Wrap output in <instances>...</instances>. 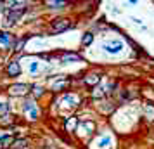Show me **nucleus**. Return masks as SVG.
Returning <instances> with one entry per match:
<instances>
[{"mask_svg": "<svg viewBox=\"0 0 154 149\" xmlns=\"http://www.w3.org/2000/svg\"><path fill=\"white\" fill-rule=\"evenodd\" d=\"M69 28V23L66 21V19H56V21L52 23V29H54V33H63L64 29Z\"/></svg>", "mask_w": 154, "mask_h": 149, "instance_id": "nucleus-1", "label": "nucleus"}, {"mask_svg": "<svg viewBox=\"0 0 154 149\" xmlns=\"http://www.w3.org/2000/svg\"><path fill=\"white\" fill-rule=\"evenodd\" d=\"M104 49H106V52L116 54V52H119V50L123 49V43L118 42V40H114V42H107V43H104Z\"/></svg>", "mask_w": 154, "mask_h": 149, "instance_id": "nucleus-2", "label": "nucleus"}, {"mask_svg": "<svg viewBox=\"0 0 154 149\" xmlns=\"http://www.w3.org/2000/svg\"><path fill=\"white\" fill-rule=\"evenodd\" d=\"M28 88H29V87L26 85V83H14V85L11 87L9 90H11V94H12V95H23V94L28 92Z\"/></svg>", "mask_w": 154, "mask_h": 149, "instance_id": "nucleus-3", "label": "nucleus"}, {"mask_svg": "<svg viewBox=\"0 0 154 149\" xmlns=\"http://www.w3.org/2000/svg\"><path fill=\"white\" fill-rule=\"evenodd\" d=\"M24 111L31 116V120H35L36 116H38V111H36V106H35L33 101H26V102H24Z\"/></svg>", "mask_w": 154, "mask_h": 149, "instance_id": "nucleus-4", "label": "nucleus"}, {"mask_svg": "<svg viewBox=\"0 0 154 149\" xmlns=\"http://www.w3.org/2000/svg\"><path fill=\"white\" fill-rule=\"evenodd\" d=\"M23 12H24V11H11L7 14V24H14V23L23 16Z\"/></svg>", "mask_w": 154, "mask_h": 149, "instance_id": "nucleus-5", "label": "nucleus"}, {"mask_svg": "<svg viewBox=\"0 0 154 149\" xmlns=\"http://www.w3.org/2000/svg\"><path fill=\"white\" fill-rule=\"evenodd\" d=\"M7 73L11 75V76H17L19 73H21V68H19V63H16V61H12V63L7 66Z\"/></svg>", "mask_w": 154, "mask_h": 149, "instance_id": "nucleus-6", "label": "nucleus"}, {"mask_svg": "<svg viewBox=\"0 0 154 149\" xmlns=\"http://www.w3.org/2000/svg\"><path fill=\"white\" fill-rule=\"evenodd\" d=\"M63 61H66V63H78L80 61V56L78 54H64Z\"/></svg>", "mask_w": 154, "mask_h": 149, "instance_id": "nucleus-7", "label": "nucleus"}, {"mask_svg": "<svg viewBox=\"0 0 154 149\" xmlns=\"http://www.w3.org/2000/svg\"><path fill=\"white\" fill-rule=\"evenodd\" d=\"M9 42H11V36H9V33H5V31H0V45H9Z\"/></svg>", "mask_w": 154, "mask_h": 149, "instance_id": "nucleus-8", "label": "nucleus"}, {"mask_svg": "<svg viewBox=\"0 0 154 149\" xmlns=\"http://www.w3.org/2000/svg\"><path fill=\"white\" fill-rule=\"evenodd\" d=\"M85 82H87L88 85H95V83H99V76L97 75H90V76L85 78Z\"/></svg>", "mask_w": 154, "mask_h": 149, "instance_id": "nucleus-9", "label": "nucleus"}, {"mask_svg": "<svg viewBox=\"0 0 154 149\" xmlns=\"http://www.w3.org/2000/svg\"><path fill=\"white\" fill-rule=\"evenodd\" d=\"M92 38H94V35H92V33H85L83 38H82V43H83V45H88V43L92 42Z\"/></svg>", "mask_w": 154, "mask_h": 149, "instance_id": "nucleus-10", "label": "nucleus"}, {"mask_svg": "<svg viewBox=\"0 0 154 149\" xmlns=\"http://www.w3.org/2000/svg\"><path fill=\"white\" fill-rule=\"evenodd\" d=\"M11 144H14V137L7 135V137H4V139H2V146H11Z\"/></svg>", "mask_w": 154, "mask_h": 149, "instance_id": "nucleus-11", "label": "nucleus"}, {"mask_svg": "<svg viewBox=\"0 0 154 149\" xmlns=\"http://www.w3.org/2000/svg\"><path fill=\"white\" fill-rule=\"evenodd\" d=\"M26 146V141H17V142H14V146H11L12 149H23Z\"/></svg>", "mask_w": 154, "mask_h": 149, "instance_id": "nucleus-12", "label": "nucleus"}, {"mask_svg": "<svg viewBox=\"0 0 154 149\" xmlns=\"http://www.w3.org/2000/svg\"><path fill=\"white\" fill-rule=\"evenodd\" d=\"M42 92H43V88L40 85H35L33 87V94H35L36 97H38V95H42Z\"/></svg>", "mask_w": 154, "mask_h": 149, "instance_id": "nucleus-13", "label": "nucleus"}, {"mask_svg": "<svg viewBox=\"0 0 154 149\" xmlns=\"http://www.w3.org/2000/svg\"><path fill=\"white\" fill-rule=\"evenodd\" d=\"M109 142H111V139H109V137H104V139H100V142H99V146H100V147H106V146H107Z\"/></svg>", "mask_w": 154, "mask_h": 149, "instance_id": "nucleus-14", "label": "nucleus"}, {"mask_svg": "<svg viewBox=\"0 0 154 149\" xmlns=\"http://www.w3.org/2000/svg\"><path fill=\"white\" fill-rule=\"evenodd\" d=\"M47 5H50V7H61V5H64V2H52V0H49Z\"/></svg>", "mask_w": 154, "mask_h": 149, "instance_id": "nucleus-15", "label": "nucleus"}, {"mask_svg": "<svg viewBox=\"0 0 154 149\" xmlns=\"http://www.w3.org/2000/svg\"><path fill=\"white\" fill-rule=\"evenodd\" d=\"M36 70H38V63H36V61H33V63L29 64V71H31V73H35Z\"/></svg>", "mask_w": 154, "mask_h": 149, "instance_id": "nucleus-16", "label": "nucleus"}, {"mask_svg": "<svg viewBox=\"0 0 154 149\" xmlns=\"http://www.w3.org/2000/svg\"><path fill=\"white\" fill-rule=\"evenodd\" d=\"M24 42H26V40H19V42H17V45H16V49H14V50H17V52H19V50H23V45H24Z\"/></svg>", "mask_w": 154, "mask_h": 149, "instance_id": "nucleus-17", "label": "nucleus"}, {"mask_svg": "<svg viewBox=\"0 0 154 149\" xmlns=\"http://www.w3.org/2000/svg\"><path fill=\"white\" fill-rule=\"evenodd\" d=\"M0 121H2L4 125H7V123H11V121H12V120H9V116H7V114H4V116L0 118Z\"/></svg>", "mask_w": 154, "mask_h": 149, "instance_id": "nucleus-18", "label": "nucleus"}, {"mask_svg": "<svg viewBox=\"0 0 154 149\" xmlns=\"http://www.w3.org/2000/svg\"><path fill=\"white\" fill-rule=\"evenodd\" d=\"M7 109H9V106L5 104V102H0V113H5Z\"/></svg>", "mask_w": 154, "mask_h": 149, "instance_id": "nucleus-19", "label": "nucleus"}]
</instances>
